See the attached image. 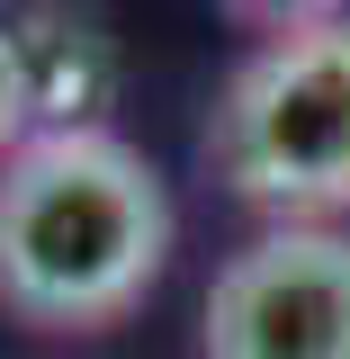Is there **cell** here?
Returning a JSON list of instances; mask_svg holds the SVG:
<instances>
[{
  "mask_svg": "<svg viewBox=\"0 0 350 359\" xmlns=\"http://www.w3.org/2000/svg\"><path fill=\"white\" fill-rule=\"evenodd\" d=\"M171 198L108 126L27 135L0 162V306L36 332H99L162 278Z\"/></svg>",
  "mask_w": 350,
  "mask_h": 359,
  "instance_id": "obj_1",
  "label": "cell"
},
{
  "mask_svg": "<svg viewBox=\"0 0 350 359\" xmlns=\"http://www.w3.org/2000/svg\"><path fill=\"white\" fill-rule=\"evenodd\" d=\"M216 171L278 216L350 207V18L269 36L216 108Z\"/></svg>",
  "mask_w": 350,
  "mask_h": 359,
  "instance_id": "obj_2",
  "label": "cell"
},
{
  "mask_svg": "<svg viewBox=\"0 0 350 359\" xmlns=\"http://www.w3.org/2000/svg\"><path fill=\"white\" fill-rule=\"evenodd\" d=\"M207 359H350V233L278 224L207 287Z\"/></svg>",
  "mask_w": 350,
  "mask_h": 359,
  "instance_id": "obj_3",
  "label": "cell"
},
{
  "mask_svg": "<svg viewBox=\"0 0 350 359\" xmlns=\"http://www.w3.org/2000/svg\"><path fill=\"white\" fill-rule=\"evenodd\" d=\"M18 90H27V126L36 135H72L99 126V99H108V36H90L81 18L63 9H27V18H0Z\"/></svg>",
  "mask_w": 350,
  "mask_h": 359,
  "instance_id": "obj_4",
  "label": "cell"
},
{
  "mask_svg": "<svg viewBox=\"0 0 350 359\" xmlns=\"http://www.w3.org/2000/svg\"><path fill=\"white\" fill-rule=\"evenodd\" d=\"M18 135H27V90H18V63H9V36H0V162L18 153Z\"/></svg>",
  "mask_w": 350,
  "mask_h": 359,
  "instance_id": "obj_5",
  "label": "cell"
}]
</instances>
